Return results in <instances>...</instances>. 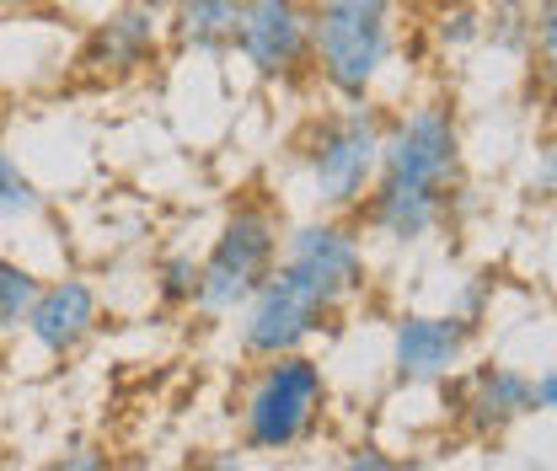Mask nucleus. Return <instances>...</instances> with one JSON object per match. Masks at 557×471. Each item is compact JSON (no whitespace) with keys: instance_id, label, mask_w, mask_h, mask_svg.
<instances>
[{"instance_id":"obj_17","label":"nucleus","mask_w":557,"mask_h":471,"mask_svg":"<svg viewBox=\"0 0 557 471\" xmlns=\"http://www.w3.org/2000/svg\"><path fill=\"white\" fill-rule=\"evenodd\" d=\"M156 295H161V306H172V311L194 306V295H199V258H194V252L161 258V269H156Z\"/></svg>"},{"instance_id":"obj_10","label":"nucleus","mask_w":557,"mask_h":471,"mask_svg":"<svg viewBox=\"0 0 557 471\" xmlns=\"http://www.w3.org/2000/svg\"><path fill=\"white\" fill-rule=\"evenodd\" d=\"M161 33H166V11L156 0H124L108 22L91 27L86 49H81V70L91 80H124L156 60L161 49Z\"/></svg>"},{"instance_id":"obj_9","label":"nucleus","mask_w":557,"mask_h":471,"mask_svg":"<svg viewBox=\"0 0 557 471\" xmlns=\"http://www.w3.org/2000/svg\"><path fill=\"white\" fill-rule=\"evenodd\" d=\"M478 322L456 317V311H408L392 327V370L408 386H429V381H450L467 364Z\"/></svg>"},{"instance_id":"obj_12","label":"nucleus","mask_w":557,"mask_h":471,"mask_svg":"<svg viewBox=\"0 0 557 471\" xmlns=\"http://www.w3.org/2000/svg\"><path fill=\"white\" fill-rule=\"evenodd\" d=\"M22 327H27V337L44 354L70 359V354H81L97 337V327H102V300H97V289L86 278H49V284H38Z\"/></svg>"},{"instance_id":"obj_4","label":"nucleus","mask_w":557,"mask_h":471,"mask_svg":"<svg viewBox=\"0 0 557 471\" xmlns=\"http://www.w3.org/2000/svg\"><path fill=\"white\" fill-rule=\"evenodd\" d=\"M375 188H397L434 203H456L461 194V124L450 102H418L408 113L386 119L381 172Z\"/></svg>"},{"instance_id":"obj_1","label":"nucleus","mask_w":557,"mask_h":471,"mask_svg":"<svg viewBox=\"0 0 557 471\" xmlns=\"http://www.w3.org/2000/svg\"><path fill=\"white\" fill-rule=\"evenodd\" d=\"M381 139H386V113L364 97L344 102L333 113H317L300 139H295V161L306 172V188L322 214H354L364 194L375 188L381 172Z\"/></svg>"},{"instance_id":"obj_21","label":"nucleus","mask_w":557,"mask_h":471,"mask_svg":"<svg viewBox=\"0 0 557 471\" xmlns=\"http://www.w3.org/2000/svg\"><path fill=\"white\" fill-rule=\"evenodd\" d=\"M344 471H403V467H397L386 450H354L344 461Z\"/></svg>"},{"instance_id":"obj_15","label":"nucleus","mask_w":557,"mask_h":471,"mask_svg":"<svg viewBox=\"0 0 557 471\" xmlns=\"http://www.w3.org/2000/svg\"><path fill=\"white\" fill-rule=\"evenodd\" d=\"M44 209V194H38V183L0 150V225H11V220H33Z\"/></svg>"},{"instance_id":"obj_19","label":"nucleus","mask_w":557,"mask_h":471,"mask_svg":"<svg viewBox=\"0 0 557 471\" xmlns=\"http://www.w3.org/2000/svg\"><path fill=\"white\" fill-rule=\"evenodd\" d=\"M44 471H113V461H108V450H97V445H75V450H65L60 461H49Z\"/></svg>"},{"instance_id":"obj_5","label":"nucleus","mask_w":557,"mask_h":471,"mask_svg":"<svg viewBox=\"0 0 557 471\" xmlns=\"http://www.w3.org/2000/svg\"><path fill=\"white\" fill-rule=\"evenodd\" d=\"M278 241H284V220L269 199H242L214 231L209 252L199 258V295L194 306L209 317H236L252 289L269 278L278 263Z\"/></svg>"},{"instance_id":"obj_14","label":"nucleus","mask_w":557,"mask_h":471,"mask_svg":"<svg viewBox=\"0 0 557 471\" xmlns=\"http://www.w3.org/2000/svg\"><path fill=\"white\" fill-rule=\"evenodd\" d=\"M38 284H44V278L27 269V263L0 258V333H16V327L27 322V306H33Z\"/></svg>"},{"instance_id":"obj_22","label":"nucleus","mask_w":557,"mask_h":471,"mask_svg":"<svg viewBox=\"0 0 557 471\" xmlns=\"http://www.w3.org/2000/svg\"><path fill=\"white\" fill-rule=\"evenodd\" d=\"M194 471H247V467H242V450H205L194 461Z\"/></svg>"},{"instance_id":"obj_3","label":"nucleus","mask_w":557,"mask_h":471,"mask_svg":"<svg viewBox=\"0 0 557 471\" xmlns=\"http://www.w3.org/2000/svg\"><path fill=\"white\" fill-rule=\"evenodd\" d=\"M397 0H311V75L338 97L364 102L392 60Z\"/></svg>"},{"instance_id":"obj_8","label":"nucleus","mask_w":557,"mask_h":471,"mask_svg":"<svg viewBox=\"0 0 557 471\" xmlns=\"http://www.w3.org/2000/svg\"><path fill=\"white\" fill-rule=\"evenodd\" d=\"M278 263H289L300 278H311L333 300V311L354 306L364 295V284H370V258H364L359 225L348 214H317V220L284 231Z\"/></svg>"},{"instance_id":"obj_11","label":"nucleus","mask_w":557,"mask_h":471,"mask_svg":"<svg viewBox=\"0 0 557 471\" xmlns=\"http://www.w3.org/2000/svg\"><path fill=\"white\" fill-rule=\"evenodd\" d=\"M450 402H456V423L472 439H498L520 418H531V375L515 364H472L456 381Z\"/></svg>"},{"instance_id":"obj_13","label":"nucleus","mask_w":557,"mask_h":471,"mask_svg":"<svg viewBox=\"0 0 557 471\" xmlns=\"http://www.w3.org/2000/svg\"><path fill=\"white\" fill-rule=\"evenodd\" d=\"M166 33L188 54H225L236 33V0H172Z\"/></svg>"},{"instance_id":"obj_18","label":"nucleus","mask_w":557,"mask_h":471,"mask_svg":"<svg viewBox=\"0 0 557 471\" xmlns=\"http://www.w3.org/2000/svg\"><path fill=\"white\" fill-rule=\"evenodd\" d=\"M483 38V11L478 5H450L445 16H440V44L445 49H467V44H478Z\"/></svg>"},{"instance_id":"obj_6","label":"nucleus","mask_w":557,"mask_h":471,"mask_svg":"<svg viewBox=\"0 0 557 471\" xmlns=\"http://www.w3.org/2000/svg\"><path fill=\"white\" fill-rule=\"evenodd\" d=\"M333 300L300 278L289 263H274L269 278L252 289V300L242 306V354L247 359H269V354H295L333 322Z\"/></svg>"},{"instance_id":"obj_16","label":"nucleus","mask_w":557,"mask_h":471,"mask_svg":"<svg viewBox=\"0 0 557 471\" xmlns=\"http://www.w3.org/2000/svg\"><path fill=\"white\" fill-rule=\"evenodd\" d=\"M525 49L542 70V80H553L557 70V0H531L525 5Z\"/></svg>"},{"instance_id":"obj_2","label":"nucleus","mask_w":557,"mask_h":471,"mask_svg":"<svg viewBox=\"0 0 557 471\" xmlns=\"http://www.w3.org/2000/svg\"><path fill=\"white\" fill-rule=\"evenodd\" d=\"M322 412H327V375H322V364L306 348L252 359V370L242 381V397H236L242 445L247 450L284 456V450L306 445L317 434Z\"/></svg>"},{"instance_id":"obj_7","label":"nucleus","mask_w":557,"mask_h":471,"mask_svg":"<svg viewBox=\"0 0 557 471\" xmlns=\"http://www.w3.org/2000/svg\"><path fill=\"white\" fill-rule=\"evenodd\" d=\"M231 49L263 80H278V86L311 80V5L306 0H236Z\"/></svg>"},{"instance_id":"obj_20","label":"nucleus","mask_w":557,"mask_h":471,"mask_svg":"<svg viewBox=\"0 0 557 471\" xmlns=\"http://www.w3.org/2000/svg\"><path fill=\"white\" fill-rule=\"evenodd\" d=\"M553 402H557V370L531 375V412H553Z\"/></svg>"}]
</instances>
